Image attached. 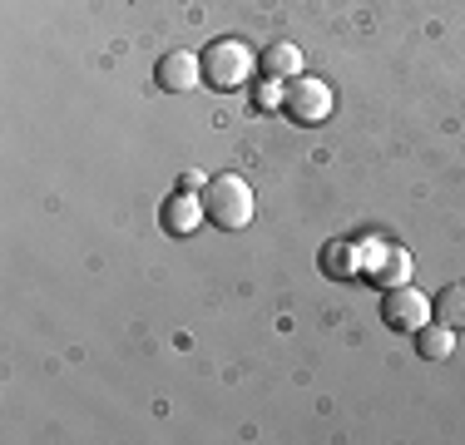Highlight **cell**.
Instances as JSON below:
<instances>
[{"label": "cell", "instance_id": "cell-6", "mask_svg": "<svg viewBox=\"0 0 465 445\" xmlns=\"http://www.w3.org/2000/svg\"><path fill=\"white\" fill-rule=\"evenodd\" d=\"M198 218H208L203 213V193H193V188H179L173 198H163V232L169 238H193V228H198Z\"/></svg>", "mask_w": 465, "mask_h": 445}, {"label": "cell", "instance_id": "cell-2", "mask_svg": "<svg viewBox=\"0 0 465 445\" xmlns=\"http://www.w3.org/2000/svg\"><path fill=\"white\" fill-rule=\"evenodd\" d=\"M248 70H252V50L242 40H213L203 50V80L213 84V89L248 84Z\"/></svg>", "mask_w": 465, "mask_h": 445}, {"label": "cell", "instance_id": "cell-5", "mask_svg": "<svg viewBox=\"0 0 465 445\" xmlns=\"http://www.w3.org/2000/svg\"><path fill=\"white\" fill-rule=\"evenodd\" d=\"M153 80L169 94H188L198 80H203V54H188V50H169L159 64H153Z\"/></svg>", "mask_w": 465, "mask_h": 445}, {"label": "cell", "instance_id": "cell-7", "mask_svg": "<svg viewBox=\"0 0 465 445\" xmlns=\"http://www.w3.org/2000/svg\"><path fill=\"white\" fill-rule=\"evenodd\" d=\"M416 351L426 356V361H446V356L456 351V327H446V321L430 317L426 327L416 331Z\"/></svg>", "mask_w": 465, "mask_h": 445}, {"label": "cell", "instance_id": "cell-12", "mask_svg": "<svg viewBox=\"0 0 465 445\" xmlns=\"http://www.w3.org/2000/svg\"><path fill=\"white\" fill-rule=\"evenodd\" d=\"M282 94H287V80H268V84H258L252 104L258 109H282Z\"/></svg>", "mask_w": 465, "mask_h": 445}, {"label": "cell", "instance_id": "cell-9", "mask_svg": "<svg viewBox=\"0 0 465 445\" xmlns=\"http://www.w3.org/2000/svg\"><path fill=\"white\" fill-rule=\"evenodd\" d=\"M317 262H322V277H337V282H341V277L357 272V248H351L347 238H327Z\"/></svg>", "mask_w": 465, "mask_h": 445}, {"label": "cell", "instance_id": "cell-8", "mask_svg": "<svg viewBox=\"0 0 465 445\" xmlns=\"http://www.w3.org/2000/svg\"><path fill=\"white\" fill-rule=\"evenodd\" d=\"M367 272H371V282L386 292V287H401L406 277H411V258H406L401 248H386L381 258H376V262L367 267Z\"/></svg>", "mask_w": 465, "mask_h": 445}, {"label": "cell", "instance_id": "cell-10", "mask_svg": "<svg viewBox=\"0 0 465 445\" xmlns=\"http://www.w3.org/2000/svg\"><path fill=\"white\" fill-rule=\"evenodd\" d=\"M262 70H268V80H297L302 74V50L297 44H268Z\"/></svg>", "mask_w": 465, "mask_h": 445}, {"label": "cell", "instance_id": "cell-11", "mask_svg": "<svg viewBox=\"0 0 465 445\" xmlns=\"http://www.w3.org/2000/svg\"><path fill=\"white\" fill-rule=\"evenodd\" d=\"M430 312H436V321H446V327L465 331V282H450V287H440V297L430 302Z\"/></svg>", "mask_w": 465, "mask_h": 445}, {"label": "cell", "instance_id": "cell-13", "mask_svg": "<svg viewBox=\"0 0 465 445\" xmlns=\"http://www.w3.org/2000/svg\"><path fill=\"white\" fill-rule=\"evenodd\" d=\"M179 188H193V193H198V188H208V178H203V173H193V169H188V173L179 178Z\"/></svg>", "mask_w": 465, "mask_h": 445}, {"label": "cell", "instance_id": "cell-4", "mask_svg": "<svg viewBox=\"0 0 465 445\" xmlns=\"http://www.w3.org/2000/svg\"><path fill=\"white\" fill-rule=\"evenodd\" d=\"M381 317H386V327L391 331H420L436 312H430V302L416 292V287H386V297H381Z\"/></svg>", "mask_w": 465, "mask_h": 445}, {"label": "cell", "instance_id": "cell-3", "mask_svg": "<svg viewBox=\"0 0 465 445\" xmlns=\"http://www.w3.org/2000/svg\"><path fill=\"white\" fill-rule=\"evenodd\" d=\"M282 109H287V119H292V124H327L331 89L322 80H312V74H297V80H287Z\"/></svg>", "mask_w": 465, "mask_h": 445}, {"label": "cell", "instance_id": "cell-1", "mask_svg": "<svg viewBox=\"0 0 465 445\" xmlns=\"http://www.w3.org/2000/svg\"><path fill=\"white\" fill-rule=\"evenodd\" d=\"M252 188H248V178H238V173H218V178H208V188H203V213L213 228H248L252 222Z\"/></svg>", "mask_w": 465, "mask_h": 445}]
</instances>
